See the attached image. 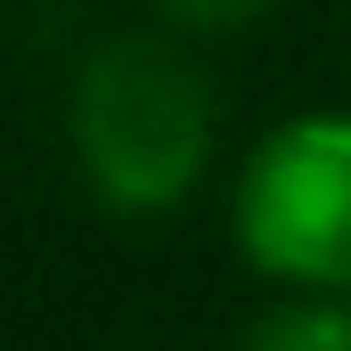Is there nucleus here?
I'll list each match as a JSON object with an SVG mask.
<instances>
[{
	"label": "nucleus",
	"mask_w": 351,
	"mask_h": 351,
	"mask_svg": "<svg viewBox=\"0 0 351 351\" xmlns=\"http://www.w3.org/2000/svg\"><path fill=\"white\" fill-rule=\"evenodd\" d=\"M237 351H351V302H343V294H311V286H294V302L262 311V319L245 327Z\"/></svg>",
	"instance_id": "nucleus-3"
},
{
	"label": "nucleus",
	"mask_w": 351,
	"mask_h": 351,
	"mask_svg": "<svg viewBox=\"0 0 351 351\" xmlns=\"http://www.w3.org/2000/svg\"><path fill=\"white\" fill-rule=\"evenodd\" d=\"M172 25H188V33H237V25H254L269 0H156Z\"/></svg>",
	"instance_id": "nucleus-4"
},
{
	"label": "nucleus",
	"mask_w": 351,
	"mask_h": 351,
	"mask_svg": "<svg viewBox=\"0 0 351 351\" xmlns=\"http://www.w3.org/2000/svg\"><path fill=\"white\" fill-rule=\"evenodd\" d=\"M74 164L90 196L123 221H156L188 204V188L213 164V90L164 33H114L98 41L66 98Z\"/></svg>",
	"instance_id": "nucleus-1"
},
{
	"label": "nucleus",
	"mask_w": 351,
	"mask_h": 351,
	"mask_svg": "<svg viewBox=\"0 0 351 351\" xmlns=\"http://www.w3.org/2000/svg\"><path fill=\"white\" fill-rule=\"evenodd\" d=\"M237 254L311 294H351V106L286 114L229 196Z\"/></svg>",
	"instance_id": "nucleus-2"
}]
</instances>
